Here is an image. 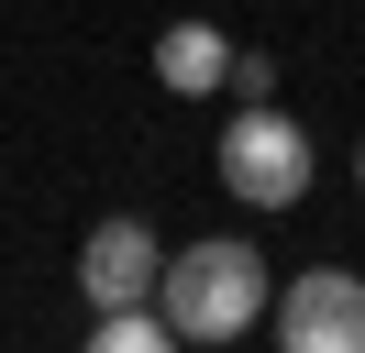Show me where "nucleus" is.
Returning a JSON list of instances; mask_svg holds the SVG:
<instances>
[{
  "instance_id": "obj_6",
  "label": "nucleus",
  "mask_w": 365,
  "mask_h": 353,
  "mask_svg": "<svg viewBox=\"0 0 365 353\" xmlns=\"http://www.w3.org/2000/svg\"><path fill=\"white\" fill-rule=\"evenodd\" d=\"M78 353H178V331H166V309H100V331Z\"/></svg>"
},
{
  "instance_id": "obj_1",
  "label": "nucleus",
  "mask_w": 365,
  "mask_h": 353,
  "mask_svg": "<svg viewBox=\"0 0 365 353\" xmlns=\"http://www.w3.org/2000/svg\"><path fill=\"white\" fill-rule=\"evenodd\" d=\"M155 309H166V331H178V342H232V331L266 320V254H255L244 232L188 243V254H166Z\"/></svg>"
},
{
  "instance_id": "obj_5",
  "label": "nucleus",
  "mask_w": 365,
  "mask_h": 353,
  "mask_svg": "<svg viewBox=\"0 0 365 353\" xmlns=\"http://www.w3.org/2000/svg\"><path fill=\"white\" fill-rule=\"evenodd\" d=\"M155 78L178 88V100H210V88H232V44L210 33V22H166L155 33Z\"/></svg>"
},
{
  "instance_id": "obj_8",
  "label": "nucleus",
  "mask_w": 365,
  "mask_h": 353,
  "mask_svg": "<svg viewBox=\"0 0 365 353\" xmlns=\"http://www.w3.org/2000/svg\"><path fill=\"white\" fill-rule=\"evenodd\" d=\"M354 188H365V144H354Z\"/></svg>"
},
{
  "instance_id": "obj_4",
  "label": "nucleus",
  "mask_w": 365,
  "mask_h": 353,
  "mask_svg": "<svg viewBox=\"0 0 365 353\" xmlns=\"http://www.w3.org/2000/svg\"><path fill=\"white\" fill-rule=\"evenodd\" d=\"M155 276H166V254H155L144 221H100V232L78 243V287H89V309H155Z\"/></svg>"
},
{
  "instance_id": "obj_2",
  "label": "nucleus",
  "mask_w": 365,
  "mask_h": 353,
  "mask_svg": "<svg viewBox=\"0 0 365 353\" xmlns=\"http://www.w3.org/2000/svg\"><path fill=\"white\" fill-rule=\"evenodd\" d=\"M222 188L244 199V210H299V199H310V132H299L288 110L244 100L222 122Z\"/></svg>"
},
{
  "instance_id": "obj_7",
  "label": "nucleus",
  "mask_w": 365,
  "mask_h": 353,
  "mask_svg": "<svg viewBox=\"0 0 365 353\" xmlns=\"http://www.w3.org/2000/svg\"><path fill=\"white\" fill-rule=\"evenodd\" d=\"M266 88H277V56H255V44H244V56H232V100H266Z\"/></svg>"
},
{
  "instance_id": "obj_3",
  "label": "nucleus",
  "mask_w": 365,
  "mask_h": 353,
  "mask_svg": "<svg viewBox=\"0 0 365 353\" xmlns=\"http://www.w3.org/2000/svg\"><path fill=\"white\" fill-rule=\"evenodd\" d=\"M277 353H365V276H343V265H310V276H288Z\"/></svg>"
}]
</instances>
